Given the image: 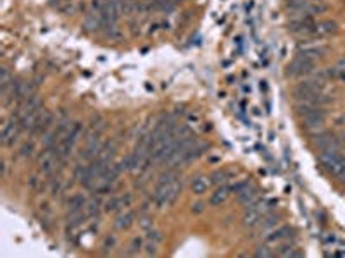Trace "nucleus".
<instances>
[{
    "label": "nucleus",
    "mask_w": 345,
    "mask_h": 258,
    "mask_svg": "<svg viewBox=\"0 0 345 258\" xmlns=\"http://www.w3.org/2000/svg\"><path fill=\"white\" fill-rule=\"evenodd\" d=\"M181 193V181L176 177L174 172H166L161 175L159 182L154 191V201L159 208L166 207V205H172L176 198Z\"/></svg>",
    "instance_id": "nucleus-1"
},
{
    "label": "nucleus",
    "mask_w": 345,
    "mask_h": 258,
    "mask_svg": "<svg viewBox=\"0 0 345 258\" xmlns=\"http://www.w3.org/2000/svg\"><path fill=\"white\" fill-rule=\"evenodd\" d=\"M81 133H83V126H81V122H73L69 131L66 133V136L62 138L61 143H59V159H61V162H66V160L71 157V153H73L74 147H76L78 140H80Z\"/></svg>",
    "instance_id": "nucleus-2"
},
{
    "label": "nucleus",
    "mask_w": 345,
    "mask_h": 258,
    "mask_svg": "<svg viewBox=\"0 0 345 258\" xmlns=\"http://www.w3.org/2000/svg\"><path fill=\"white\" fill-rule=\"evenodd\" d=\"M276 201H254L252 205H249V208H247V212L243 214V224L249 227H254V226H259L261 224V220L264 219L266 215L271 212L273 205H275Z\"/></svg>",
    "instance_id": "nucleus-3"
},
{
    "label": "nucleus",
    "mask_w": 345,
    "mask_h": 258,
    "mask_svg": "<svg viewBox=\"0 0 345 258\" xmlns=\"http://www.w3.org/2000/svg\"><path fill=\"white\" fill-rule=\"evenodd\" d=\"M320 162L323 169L332 175H339L345 167V155L340 153V150H326L320 152Z\"/></svg>",
    "instance_id": "nucleus-4"
},
{
    "label": "nucleus",
    "mask_w": 345,
    "mask_h": 258,
    "mask_svg": "<svg viewBox=\"0 0 345 258\" xmlns=\"http://www.w3.org/2000/svg\"><path fill=\"white\" fill-rule=\"evenodd\" d=\"M57 162H61L59 159V147L52 145V147H43V152L38 157V171L43 175H50L54 172Z\"/></svg>",
    "instance_id": "nucleus-5"
},
{
    "label": "nucleus",
    "mask_w": 345,
    "mask_h": 258,
    "mask_svg": "<svg viewBox=\"0 0 345 258\" xmlns=\"http://www.w3.org/2000/svg\"><path fill=\"white\" fill-rule=\"evenodd\" d=\"M326 121V112L323 107H314L311 112H307L306 115L301 117L302 128L309 133H318L320 129H323Z\"/></svg>",
    "instance_id": "nucleus-6"
},
{
    "label": "nucleus",
    "mask_w": 345,
    "mask_h": 258,
    "mask_svg": "<svg viewBox=\"0 0 345 258\" xmlns=\"http://www.w3.org/2000/svg\"><path fill=\"white\" fill-rule=\"evenodd\" d=\"M22 131V126L19 122V117H10L3 122L2 126V145L3 147H12L17 141Z\"/></svg>",
    "instance_id": "nucleus-7"
},
{
    "label": "nucleus",
    "mask_w": 345,
    "mask_h": 258,
    "mask_svg": "<svg viewBox=\"0 0 345 258\" xmlns=\"http://www.w3.org/2000/svg\"><path fill=\"white\" fill-rule=\"evenodd\" d=\"M313 145L320 152L340 150L342 141H340V138H337L335 134H332V133H318V134H314V138H313Z\"/></svg>",
    "instance_id": "nucleus-8"
},
{
    "label": "nucleus",
    "mask_w": 345,
    "mask_h": 258,
    "mask_svg": "<svg viewBox=\"0 0 345 258\" xmlns=\"http://www.w3.org/2000/svg\"><path fill=\"white\" fill-rule=\"evenodd\" d=\"M314 71V61L304 57V55H297L292 61V64L288 66V74L290 76H306Z\"/></svg>",
    "instance_id": "nucleus-9"
},
{
    "label": "nucleus",
    "mask_w": 345,
    "mask_h": 258,
    "mask_svg": "<svg viewBox=\"0 0 345 258\" xmlns=\"http://www.w3.org/2000/svg\"><path fill=\"white\" fill-rule=\"evenodd\" d=\"M292 236H294V229L290 226H281L266 236V245H281L283 241H288Z\"/></svg>",
    "instance_id": "nucleus-10"
},
{
    "label": "nucleus",
    "mask_w": 345,
    "mask_h": 258,
    "mask_svg": "<svg viewBox=\"0 0 345 258\" xmlns=\"http://www.w3.org/2000/svg\"><path fill=\"white\" fill-rule=\"evenodd\" d=\"M339 26L333 21H318L314 24V31H313V38H326V36H332L337 33Z\"/></svg>",
    "instance_id": "nucleus-11"
},
{
    "label": "nucleus",
    "mask_w": 345,
    "mask_h": 258,
    "mask_svg": "<svg viewBox=\"0 0 345 258\" xmlns=\"http://www.w3.org/2000/svg\"><path fill=\"white\" fill-rule=\"evenodd\" d=\"M52 122H54V115L48 114L47 110H43L42 114H40V117L36 119L35 126H33V129L29 131V133H31L33 136H38V134H45L48 129H50Z\"/></svg>",
    "instance_id": "nucleus-12"
},
{
    "label": "nucleus",
    "mask_w": 345,
    "mask_h": 258,
    "mask_svg": "<svg viewBox=\"0 0 345 258\" xmlns=\"http://www.w3.org/2000/svg\"><path fill=\"white\" fill-rule=\"evenodd\" d=\"M326 54V47L323 45H301L299 47V55L311 59V61H316V59H323Z\"/></svg>",
    "instance_id": "nucleus-13"
},
{
    "label": "nucleus",
    "mask_w": 345,
    "mask_h": 258,
    "mask_svg": "<svg viewBox=\"0 0 345 258\" xmlns=\"http://www.w3.org/2000/svg\"><path fill=\"white\" fill-rule=\"evenodd\" d=\"M257 196H259V191L257 188H254L252 184H247L243 189H240V191L237 193V200L240 205H245V207H249V205H252L254 201H257Z\"/></svg>",
    "instance_id": "nucleus-14"
},
{
    "label": "nucleus",
    "mask_w": 345,
    "mask_h": 258,
    "mask_svg": "<svg viewBox=\"0 0 345 258\" xmlns=\"http://www.w3.org/2000/svg\"><path fill=\"white\" fill-rule=\"evenodd\" d=\"M209 184H211V181H209L205 175H195V177L192 179L190 188H192V191L195 194H204L205 191H207Z\"/></svg>",
    "instance_id": "nucleus-15"
},
{
    "label": "nucleus",
    "mask_w": 345,
    "mask_h": 258,
    "mask_svg": "<svg viewBox=\"0 0 345 258\" xmlns=\"http://www.w3.org/2000/svg\"><path fill=\"white\" fill-rule=\"evenodd\" d=\"M228 196H230V188L228 186H224V184H221V188H217L214 193H212V196H211V205L212 207H217V205H221V203H224V201L228 200Z\"/></svg>",
    "instance_id": "nucleus-16"
},
{
    "label": "nucleus",
    "mask_w": 345,
    "mask_h": 258,
    "mask_svg": "<svg viewBox=\"0 0 345 258\" xmlns=\"http://www.w3.org/2000/svg\"><path fill=\"white\" fill-rule=\"evenodd\" d=\"M133 219H135V215H133V212H130V210H126V212H123L121 215L118 217V219H116V227H118V229H128V227L131 226V224H133Z\"/></svg>",
    "instance_id": "nucleus-17"
},
{
    "label": "nucleus",
    "mask_w": 345,
    "mask_h": 258,
    "mask_svg": "<svg viewBox=\"0 0 345 258\" xmlns=\"http://www.w3.org/2000/svg\"><path fill=\"white\" fill-rule=\"evenodd\" d=\"M85 198L83 196H73L69 201H67V207H69V212H81L85 210Z\"/></svg>",
    "instance_id": "nucleus-18"
},
{
    "label": "nucleus",
    "mask_w": 345,
    "mask_h": 258,
    "mask_svg": "<svg viewBox=\"0 0 345 258\" xmlns=\"http://www.w3.org/2000/svg\"><path fill=\"white\" fill-rule=\"evenodd\" d=\"M99 210H100V201L97 200V198H93V200L86 201V205H85V214L88 215V217L97 215V214H99Z\"/></svg>",
    "instance_id": "nucleus-19"
},
{
    "label": "nucleus",
    "mask_w": 345,
    "mask_h": 258,
    "mask_svg": "<svg viewBox=\"0 0 345 258\" xmlns=\"http://www.w3.org/2000/svg\"><path fill=\"white\" fill-rule=\"evenodd\" d=\"M276 224H278V217L268 214V215L264 217V219L261 220V224H259V226H261V231H269L271 227H275Z\"/></svg>",
    "instance_id": "nucleus-20"
},
{
    "label": "nucleus",
    "mask_w": 345,
    "mask_h": 258,
    "mask_svg": "<svg viewBox=\"0 0 345 258\" xmlns=\"http://www.w3.org/2000/svg\"><path fill=\"white\" fill-rule=\"evenodd\" d=\"M119 208H123V205H121V198L112 196L111 200H107V201H106V210H107V212H116V210H119Z\"/></svg>",
    "instance_id": "nucleus-21"
},
{
    "label": "nucleus",
    "mask_w": 345,
    "mask_h": 258,
    "mask_svg": "<svg viewBox=\"0 0 345 258\" xmlns=\"http://www.w3.org/2000/svg\"><path fill=\"white\" fill-rule=\"evenodd\" d=\"M228 175L230 174H228L226 171H217L211 175V181L214 182V184H224V182L228 181Z\"/></svg>",
    "instance_id": "nucleus-22"
},
{
    "label": "nucleus",
    "mask_w": 345,
    "mask_h": 258,
    "mask_svg": "<svg viewBox=\"0 0 345 258\" xmlns=\"http://www.w3.org/2000/svg\"><path fill=\"white\" fill-rule=\"evenodd\" d=\"M10 81H12V78H10L9 71H7L5 67H3V69L0 71V88H2V91L7 88V86L10 85Z\"/></svg>",
    "instance_id": "nucleus-23"
},
{
    "label": "nucleus",
    "mask_w": 345,
    "mask_h": 258,
    "mask_svg": "<svg viewBox=\"0 0 345 258\" xmlns=\"http://www.w3.org/2000/svg\"><path fill=\"white\" fill-rule=\"evenodd\" d=\"M273 255H275V253L271 252L269 245L259 246V248L256 250V257H257V258H269V257H273Z\"/></svg>",
    "instance_id": "nucleus-24"
},
{
    "label": "nucleus",
    "mask_w": 345,
    "mask_h": 258,
    "mask_svg": "<svg viewBox=\"0 0 345 258\" xmlns=\"http://www.w3.org/2000/svg\"><path fill=\"white\" fill-rule=\"evenodd\" d=\"M140 248H142V239H137V238H135L133 243H131V252H130V255H137V253L140 252Z\"/></svg>",
    "instance_id": "nucleus-25"
},
{
    "label": "nucleus",
    "mask_w": 345,
    "mask_h": 258,
    "mask_svg": "<svg viewBox=\"0 0 345 258\" xmlns=\"http://www.w3.org/2000/svg\"><path fill=\"white\" fill-rule=\"evenodd\" d=\"M31 152H33V143H26V145H22V148H21V155L22 157H26V155H31Z\"/></svg>",
    "instance_id": "nucleus-26"
},
{
    "label": "nucleus",
    "mask_w": 345,
    "mask_h": 258,
    "mask_svg": "<svg viewBox=\"0 0 345 258\" xmlns=\"http://www.w3.org/2000/svg\"><path fill=\"white\" fill-rule=\"evenodd\" d=\"M114 246H116V238L107 236L106 241H104V248H106V250H112Z\"/></svg>",
    "instance_id": "nucleus-27"
},
{
    "label": "nucleus",
    "mask_w": 345,
    "mask_h": 258,
    "mask_svg": "<svg viewBox=\"0 0 345 258\" xmlns=\"http://www.w3.org/2000/svg\"><path fill=\"white\" fill-rule=\"evenodd\" d=\"M192 210L195 212V214H197V212H202V205H200V203L195 205V208H192Z\"/></svg>",
    "instance_id": "nucleus-28"
}]
</instances>
